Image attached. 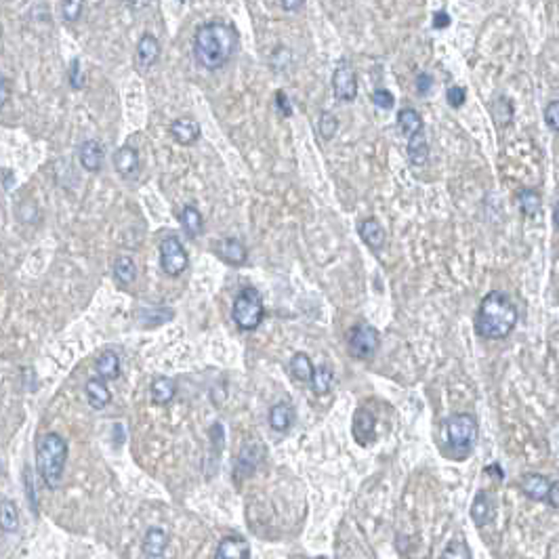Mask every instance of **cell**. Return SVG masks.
<instances>
[{
	"label": "cell",
	"mask_w": 559,
	"mask_h": 559,
	"mask_svg": "<svg viewBox=\"0 0 559 559\" xmlns=\"http://www.w3.org/2000/svg\"><path fill=\"white\" fill-rule=\"evenodd\" d=\"M240 49V34L234 25L223 21L202 23L194 34V59L202 70L217 72L225 68Z\"/></svg>",
	"instance_id": "6da1fadb"
},
{
	"label": "cell",
	"mask_w": 559,
	"mask_h": 559,
	"mask_svg": "<svg viewBox=\"0 0 559 559\" xmlns=\"http://www.w3.org/2000/svg\"><path fill=\"white\" fill-rule=\"evenodd\" d=\"M520 313L515 303L501 290H492L488 292L477 309L475 315V332L482 339L488 341H501L507 339L515 326H517Z\"/></svg>",
	"instance_id": "7a4b0ae2"
},
{
	"label": "cell",
	"mask_w": 559,
	"mask_h": 559,
	"mask_svg": "<svg viewBox=\"0 0 559 559\" xmlns=\"http://www.w3.org/2000/svg\"><path fill=\"white\" fill-rule=\"evenodd\" d=\"M68 460V444L57 433H46L40 437L36 448V467L42 477V482L55 490L61 484L63 469Z\"/></svg>",
	"instance_id": "3957f363"
},
{
	"label": "cell",
	"mask_w": 559,
	"mask_h": 559,
	"mask_svg": "<svg viewBox=\"0 0 559 559\" xmlns=\"http://www.w3.org/2000/svg\"><path fill=\"white\" fill-rule=\"evenodd\" d=\"M446 454L454 460L467 458L477 444V419L469 413H456L444 420Z\"/></svg>",
	"instance_id": "277c9868"
},
{
	"label": "cell",
	"mask_w": 559,
	"mask_h": 559,
	"mask_svg": "<svg viewBox=\"0 0 559 559\" xmlns=\"http://www.w3.org/2000/svg\"><path fill=\"white\" fill-rule=\"evenodd\" d=\"M265 318V307L259 290L255 286H246L238 292L232 305V320L242 332H253Z\"/></svg>",
	"instance_id": "5b68a950"
},
{
	"label": "cell",
	"mask_w": 559,
	"mask_h": 559,
	"mask_svg": "<svg viewBox=\"0 0 559 559\" xmlns=\"http://www.w3.org/2000/svg\"><path fill=\"white\" fill-rule=\"evenodd\" d=\"M379 345H381V334L368 322H360L351 326L347 332V349L356 360H372L379 351Z\"/></svg>",
	"instance_id": "8992f818"
},
{
	"label": "cell",
	"mask_w": 559,
	"mask_h": 559,
	"mask_svg": "<svg viewBox=\"0 0 559 559\" xmlns=\"http://www.w3.org/2000/svg\"><path fill=\"white\" fill-rule=\"evenodd\" d=\"M160 268L170 278L181 276L189 268V257L177 236H166L160 242Z\"/></svg>",
	"instance_id": "52a82bcc"
},
{
	"label": "cell",
	"mask_w": 559,
	"mask_h": 559,
	"mask_svg": "<svg viewBox=\"0 0 559 559\" xmlns=\"http://www.w3.org/2000/svg\"><path fill=\"white\" fill-rule=\"evenodd\" d=\"M332 93H334V99L345 101V103H351L358 97V76H356V70L347 61L339 63L332 74Z\"/></svg>",
	"instance_id": "ba28073f"
},
{
	"label": "cell",
	"mask_w": 559,
	"mask_h": 559,
	"mask_svg": "<svg viewBox=\"0 0 559 559\" xmlns=\"http://www.w3.org/2000/svg\"><path fill=\"white\" fill-rule=\"evenodd\" d=\"M215 253H217V257H219L225 265H230V268H242V265L246 263V259H249V251H246V246H244L240 240H236V238L219 240V242L215 244Z\"/></svg>",
	"instance_id": "9c48e42d"
},
{
	"label": "cell",
	"mask_w": 559,
	"mask_h": 559,
	"mask_svg": "<svg viewBox=\"0 0 559 559\" xmlns=\"http://www.w3.org/2000/svg\"><path fill=\"white\" fill-rule=\"evenodd\" d=\"M358 232H360V238L364 240V244H366L372 253H381V251H383L385 240H387V234H385L383 225H381L377 219L368 217V219L360 221Z\"/></svg>",
	"instance_id": "30bf717a"
},
{
	"label": "cell",
	"mask_w": 559,
	"mask_h": 559,
	"mask_svg": "<svg viewBox=\"0 0 559 559\" xmlns=\"http://www.w3.org/2000/svg\"><path fill=\"white\" fill-rule=\"evenodd\" d=\"M114 166L120 177L125 179H135L139 172V153L131 145H123L114 153Z\"/></svg>",
	"instance_id": "8fae6325"
},
{
	"label": "cell",
	"mask_w": 559,
	"mask_h": 559,
	"mask_svg": "<svg viewBox=\"0 0 559 559\" xmlns=\"http://www.w3.org/2000/svg\"><path fill=\"white\" fill-rule=\"evenodd\" d=\"M261 456H263V448L259 446V444H251V446H246L242 452H240V456H238V460H236V467H234V473H236V479H244V477H249V475H253V471L259 467V463H261Z\"/></svg>",
	"instance_id": "7c38bea8"
},
{
	"label": "cell",
	"mask_w": 559,
	"mask_h": 559,
	"mask_svg": "<svg viewBox=\"0 0 559 559\" xmlns=\"http://www.w3.org/2000/svg\"><path fill=\"white\" fill-rule=\"evenodd\" d=\"M375 429H377V419L368 408H358L353 415V437L358 444L366 446L372 437H375Z\"/></svg>",
	"instance_id": "4fadbf2b"
},
{
	"label": "cell",
	"mask_w": 559,
	"mask_h": 559,
	"mask_svg": "<svg viewBox=\"0 0 559 559\" xmlns=\"http://www.w3.org/2000/svg\"><path fill=\"white\" fill-rule=\"evenodd\" d=\"M215 559H251V545L246 539L227 536L219 543Z\"/></svg>",
	"instance_id": "5bb4252c"
},
{
	"label": "cell",
	"mask_w": 559,
	"mask_h": 559,
	"mask_svg": "<svg viewBox=\"0 0 559 559\" xmlns=\"http://www.w3.org/2000/svg\"><path fill=\"white\" fill-rule=\"evenodd\" d=\"M170 135L179 145H191V143L200 139L202 129H200V125L194 118H177L170 125Z\"/></svg>",
	"instance_id": "9a60e30c"
},
{
	"label": "cell",
	"mask_w": 559,
	"mask_h": 559,
	"mask_svg": "<svg viewBox=\"0 0 559 559\" xmlns=\"http://www.w3.org/2000/svg\"><path fill=\"white\" fill-rule=\"evenodd\" d=\"M78 160L82 164L84 170L89 172H97L103 164V145L97 139L84 141L80 145V151H78Z\"/></svg>",
	"instance_id": "2e32d148"
},
{
	"label": "cell",
	"mask_w": 559,
	"mask_h": 559,
	"mask_svg": "<svg viewBox=\"0 0 559 559\" xmlns=\"http://www.w3.org/2000/svg\"><path fill=\"white\" fill-rule=\"evenodd\" d=\"M160 59V42L151 34H143L137 42V65L139 70H149Z\"/></svg>",
	"instance_id": "e0dca14e"
},
{
	"label": "cell",
	"mask_w": 559,
	"mask_h": 559,
	"mask_svg": "<svg viewBox=\"0 0 559 559\" xmlns=\"http://www.w3.org/2000/svg\"><path fill=\"white\" fill-rule=\"evenodd\" d=\"M549 488H551V479L545 475H539V473H528L522 479V490L532 501H547Z\"/></svg>",
	"instance_id": "ac0fdd59"
},
{
	"label": "cell",
	"mask_w": 559,
	"mask_h": 559,
	"mask_svg": "<svg viewBox=\"0 0 559 559\" xmlns=\"http://www.w3.org/2000/svg\"><path fill=\"white\" fill-rule=\"evenodd\" d=\"M179 221H181V227L185 230V234L189 238H200L202 236V232H204V217H202V213L194 204L183 206L181 215H179Z\"/></svg>",
	"instance_id": "d6986e66"
},
{
	"label": "cell",
	"mask_w": 559,
	"mask_h": 559,
	"mask_svg": "<svg viewBox=\"0 0 559 559\" xmlns=\"http://www.w3.org/2000/svg\"><path fill=\"white\" fill-rule=\"evenodd\" d=\"M149 394H151V402L153 404H160V406H166L172 402L175 394H177V383L168 377H158L151 381V387H149Z\"/></svg>",
	"instance_id": "ffe728a7"
},
{
	"label": "cell",
	"mask_w": 559,
	"mask_h": 559,
	"mask_svg": "<svg viewBox=\"0 0 559 559\" xmlns=\"http://www.w3.org/2000/svg\"><path fill=\"white\" fill-rule=\"evenodd\" d=\"M84 391H87V400H89L91 408H95V410H103L112 402V394L101 379H91L87 383Z\"/></svg>",
	"instance_id": "44dd1931"
},
{
	"label": "cell",
	"mask_w": 559,
	"mask_h": 559,
	"mask_svg": "<svg viewBox=\"0 0 559 559\" xmlns=\"http://www.w3.org/2000/svg\"><path fill=\"white\" fill-rule=\"evenodd\" d=\"M166 547H168V534L164 530H160V528L147 530V534L143 539V553L147 558H162Z\"/></svg>",
	"instance_id": "7402d4cb"
},
{
	"label": "cell",
	"mask_w": 559,
	"mask_h": 559,
	"mask_svg": "<svg viewBox=\"0 0 559 559\" xmlns=\"http://www.w3.org/2000/svg\"><path fill=\"white\" fill-rule=\"evenodd\" d=\"M95 370L99 375L101 381H114L120 377V360L114 351H103L97 362H95Z\"/></svg>",
	"instance_id": "603a6c76"
},
{
	"label": "cell",
	"mask_w": 559,
	"mask_h": 559,
	"mask_svg": "<svg viewBox=\"0 0 559 559\" xmlns=\"http://www.w3.org/2000/svg\"><path fill=\"white\" fill-rule=\"evenodd\" d=\"M398 127L400 131L410 139L415 135H419L425 131V125H422V118L415 108H404L398 112Z\"/></svg>",
	"instance_id": "cb8c5ba5"
},
{
	"label": "cell",
	"mask_w": 559,
	"mask_h": 559,
	"mask_svg": "<svg viewBox=\"0 0 559 559\" xmlns=\"http://www.w3.org/2000/svg\"><path fill=\"white\" fill-rule=\"evenodd\" d=\"M517 206H520V211H522L524 217L532 219V217H536V215L541 213V208H543V196H541L536 189L526 187V189H522V191L517 194Z\"/></svg>",
	"instance_id": "d4e9b609"
},
{
	"label": "cell",
	"mask_w": 559,
	"mask_h": 559,
	"mask_svg": "<svg viewBox=\"0 0 559 559\" xmlns=\"http://www.w3.org/2000/svg\"><path fill=\"white\" fill-rule=\"evenodd\" d=\"M292 420H294V410L290 408V404L278 402L270 408V425L274 431H280V433L288 431Z\"/></svg>",
	"instance_id": "484cf974"
},
{
	"label": "cell",
	"mask_w": 559,
	"mask_h": 559,
	"mask_svg": "<svg viewBox=\"0 0 559 559\" xmlns=\"http://www.w3.org/2000/svg\"><path fill=\"white\" fill-rule=\"evenodd\" d=\"M290 375H292V379H296V381H301V383H309L311 381V377H313V364H311V360H309V356L307 353H303V351H299V353H294L292 358H290Z\"/></svg>",
	"instance_id": "4316f807"
},
{
	"label": "cell",
	"mask_w": 559,
	"mask_h": 559,
	"mask_svg": "<svg viewBox=\"0 0 559 559\" xmlns=\"http://www.w3.org/2000/svg\"><path fill=\"white\" fill-rule=\"evenodd\" d=\"M492 517V501L486 492H477L471 505V520L477 526H486Z\"/></svg>",
	"instance_id": "83f0119b"
},
{
	"label": "cell",
	"mask_w": 559,
	"mask_h": 559,
	"mask_svg": "<svg viewBox=\"0 0 559 559\" xmlns=\"http://www.w3.org/2000/svg\"><path fill=\"white\" fill-rule=\"evenodd\" d=\"M332 381H334V372H332V368L330 366H318L315 370H313V377H311V389H313V394L315 396H326L328 391H330V387H332Z\"/></svg>",
	"instance_id": "f1b7e54d"
},
{
	"label": "cell",
	"mask_w": 559,
	"mask_h": 559,
	"mask_svg": "<svg viewBox=\"0 0 559 559\" xmlns=\"http://www.w3.org/2000/svg\"><path fill=\"white\" fill-rule=\"evenodd\" d=\"M114 278L118 280L123 286H129L133 284L135 278H137V265L131 257L123 255L114 261Z\"/></svg>",
	"instance_id": "f546056e"
},
{
	"label": "cell",
	"mask_w": 559,
	"mask_h": 559,
	"mask_svg": "<svg viewBox=\"0 0 559 559\" xmlns=\"http://www.w3.org/2000/svg\"><path fill=\"white\" fill-rule=\"evenodd\" d=\"M490 114H492V120L501 129L503 127H509L511 120H513V103L507 97H498L494 103H490Z\"/></svg>",
	"instance_id": "4dcf8cb0"
},
{
	"label": "cell",
	"mask_w": 559,
	"mask_h": 559,
	"mask_svg": "<svg viewBox=\"0 0 559 559\" xmlns=\"http://www.w3.org/2000/svg\"><path fill=\"white\" fill-rule=\"evenodd\" d=\"M19 528V513L13 501L4 498L0 501V530L2 532H15Z\"/></svg>",
	"instance_id": "1f68e13d"
},
{
	"label": "cell",
	"mask_w": 559,
	"mask_h": 559,
	"mask_svg": "<svg viewBox=\"0 0 559 559\" xmlns=\"http://www.w3.org/2000/svg\"><path fill=\"white\" fill-rule=\"evenodd\" d=\"M408 158L415 166H422L429 158V143L425 137V131L408 139Z\"/></svg>",
	"instance_id": "d6a6232c"
},
{
	"label": "cell",
	"mask_w": 559,
	"mask_h": 559,
	"mask_svg": "<svg viewBox=\"0 0 559 559\" xmlns=\"http://www.w3.org/2000/svg\"><path fill=\"white\" fill-rule=\"evenodd\" d=\"M318 131L320 137L324 141H330L334 137V133L339 131V120L332 112H322L320 114V123H318Z\"/></svg>",
	"instance_id": "836d02e7"
},
{
	"label": "cell",
	"mask_w": 559,
	"mask_h": 559,
	"mask_svg": "<svg viewBox=\"0 0 559 559\" xmlns=\"http://www.w3.org/2000/svg\"><path fill=\"white\" fill-rule=\"evenodd\" d=\"M441 559H471V549L465 541H452L446 547Z\"/></svg>",
	"instance_id": "e575fe53"
},
{
	"label": "cell",
	"mask_w": 559,
	"mask_h": 559,
	"mask_svg": "<svg viewBox=\"0 0 559 559\" xmlns=\"http://www.w3.org/2000/svg\"><path fill=\"white\" fill-rule=\"evenodd\" d=\"M68 80H70L72 89H82V87H84V72H82L80 59H74V61L70 63V70H68Z\"/></svg>",
	"instance_id": "d590c367"
},
{
	"label": "cell",
	"mask_w": 559,
	"mask_h": 559,
	"mask_svg": "<svg viewBox=\"0 0 559 559\" xmlns=\"http://www.w3.org/2000/svg\"><path fill=\"white\" fill-rule=\"evenodd\" d=\"M372 101H375V106L381 108V110H391L394 103H396V97H394V93L387 91V89H377V91L372 93Z\"/></svg>",
	"instance_id": "8d00e7d4"
},
{
	"label": "cell",
	"mask_w": 559,
	"mask_h": 559,
	"mask_svg": "<svg viewBox=\"0 0 559 559\" xmlns=\"http://www.w3.org/2000/svg\"><path fill=\"white\" fill-rule=\"evenodd\" d=\"M545 123H547V127L553 131V133H558L559 131V101L558 99H553L547 108H545Z\"/></svg>",
	"instance_id": "74e56055"
},
{
	"label": "cell",
	"mask_w": 559,
	"mask_h": 559,
	"mask_svg": "<svg viewBox=\"0 0 559 559\" xmlns=\"http://www.w3.org/2000/svg\"><path fill=\"white\" fill-rule=\"evenodd\" d=\"M82 2H61V15L68 23H74L78 21L80 13H82Z\"/></svg>",
	"instance_id": "f35d334b"
},
{
	"label": "cell",
	"mask_w": 559,
	"mask_h": 559,
	"mask_svg": "<svg viewBox=\"0 0 559 559\" xmlns=\"http://www.w3.org/2000/svg\"><path fill=\"white\" fill-rule=\"evenodd\" d=\"M465 97H467V91L463 87H450L448 93H446V99H448V106L458 110L463 103H465Z\"/></svg>",
	"instance_id": "ab89813d"
},
{
	"label": "cell",
	"mask_w": 559,
	"mask_h": 559,
	"mask_svg": "<svg viewBox=\"0 0 559 559\" xmlns=\"http://www.w3.org/2000/svg\"><path fill=\"white\" fill-rule=\"evenodd\" d=\"M431 91H433V76L427 74V72H422V74L417 76V93H419L420 97H427Z\"/></svg>",
	"instance_id": "60d3db41"
},
{
	"label": "cell",
	"mask_w": 559,
	"mask_h": 559,
	"mask_svg": "<svg viewBox=\"0 0 559 559\" xmlns=\"http://www.w3.org/2000/svg\"><path fill=\"white\" fill-rule=\"evenodd\" d=\"M276 108H278V112L284 118H290L292 116V106H290V101H288V97H286L284 91L276 93Z\"/></svg>",
	"instance_id": "b9f144b4"
},
{
	"label": "cell",
	"mask_w": 559,
	"mask_h": 559,
	"mask_svg": "<svg viewBox=\"0 0 559 559\" xmlns=\"http://www.w3.org/2000/svg\"><path fill=\"white\" fill-rule=\"evenodd\" d=\"M450 25V15L446 13V11H437L435 15H433V27L435 30H444V27H448Z\"/></svg>",
	"instance_id": "7bdbcfd3"
},
{
	"label": "cell",
	"mask_w": 559,
	"mask_h": 559,
	"mask_svg": "<svg viewBox=\"0 0 559 559\" xmlns=\"http://www.w3.org/2000/svg\"><path fill=\"white\" fill-rule=\"evenodd\" d=\"M547 503L558 509L559 507V484L558 482H551V488H549V494H547Z\"/></svg>",
	"instance_id": "ee69618b"
},
{
	"label": "cell",
	"mask_w": 559,
	"mask_h": 559,
	"mask_svg": "<svg viewBox=\"0 0 559 559\" xmlns=\"http://www.w3.org/2000/svg\"><path fill=\"white\" fill-rule=\"evenodd\" d=\"M6 99H8V80L0 74V108L6 103Z\"/></svg>",
	"instance_id": "f6af8a7d"
},
{
	"label": "cell",
	"mask_w": 559,
	"mask_h": 559,
	"mask_svg": "<svg viewBox=\"0 0 559 559\" xmlns=\"http://www.w3.org/2000/svg\"><path fill=\"white\" fill-rule=\"evenodd\" d=\"M280 6H282L284 11H301V8L305 6V2H299V0H296V2H282Z\"/></svg>",
	"instance_id": "bcb514c9"
},
{
	"label": "cell",
	"mask_w": 559,
	"mask_h": 559,
	"mask_svg": "<svg viewBox=\"0 0 559 559\" xmlns=\"http://www.w3.org/2000/svg\"><path fill=\"white\" fill-rule=\"evenodd\" d=\"M315 559H326V558H315Z\"/></svg>",
	"instance_id": "7dc6e473"
}]
</instances>
